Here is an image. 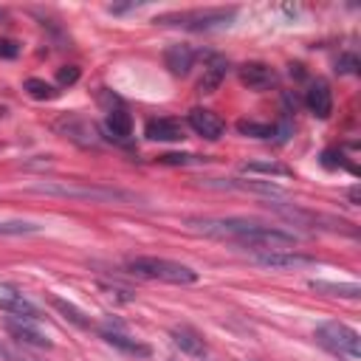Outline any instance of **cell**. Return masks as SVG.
Here are the masks:
<instances>
[{
  "instance_id": "obj_1",
  "label": "cell",
  "mask_w": 361,
  "mask_h": 361,
  "mask_svg": "<svg viewBox=\"0 0 361 361\" xmlns=\"http://www.w3.org/2000/svg\"><path fill=\"white\" fill-rule=\"evenodd\" d=\"M127 271L141 276V279H155V282H169V285H195L197 271H192L183 262L164 259V257H135L127 259Z\"/></svg>"
},
{
  "instance_id": "obj_2",
  "label": "cell",
  "mask_w": 361,
  "mask_h": 361,
  "mask_svg": "<svg viewBox=\"0 0 361 361\" xmlns=\"http://www.w3.org/2000/svg\"><path fill=\"white\" fill-rule=\"evenodd\" d=\"M237 20L234 6H214V8H195V11H180V14H161L155 17L158 25H180L186 31H217L228 28Z\"/></svg>"
},
{
  "instance_id": "obj_3",
  "label": "cell",
  "mask_w": 361,
  "mask_h": 361,
  "mask_svg": "<svg viewBox=\"0 0 361 361\" xmlns=\"http://www.w3.org/2000/svg\"><path fill=\"white\" fill-rule=\"evenodd\" d=\"M34 192L42 195H56V197H82V200H99V203H113V200H135V195L113 186H73V183H34Z\"/></svg>"
},
{
  "instance_id": "obj_4",
  "label": "cell",
  "mask_w": 361,
  "mask_h": 361,
  "mask_svg": "<svg viewBox=\"0 0 361 361\" xmlns=\"http://www.w3.org/2000/svg\"><path fill=\"white\" fill-rule=\"evenodd\" d=\"M316 341L344 358H361V338L353 327L341 324V322H324L316 327Z\"/></svg>"
},
{
  "instance_id": "obj_5",
  "label": "cell",
  "mask_w": 361,
  "mask_h": 361,
  "mask_svg": "<svg viewBox=\"0 0 361 361\" xmlns=\"http://www.w3.org/2000/svg\"><path fill=\"white\" fill-rule=\"evenodd\" d=\"M54 130H56L59 135H65L68 141L79 144V147H99V133H96V124H93L90 118H85V116L68 113V116H62V118L54 124Z\"/></svg>"
},
{
  "instance_id": "obj_6",
  "label": "cell",
  "mask_w": 361,
  "mask_h": 361,
  "mask_svg": "<svg viewBox=\"0 0 361 361\" xmlns=\"http://www.w3.org/2000/svg\"><path fill=\"white\" fill-rule=\"evenodd\" d=\"M0 310H6L8 316H14L20 322H31V324H39L42 322L39 307L28 296H23L14 285H0Z\"/></svg>"
},
{
  "instance_id": "obj_7",
  "label": "cell",
  "mask_w": 361,
  "mask_h": 361,
  "mask_svg": "<svg viewBox=\"0 0 361 361\" xmlns=\"http://www.w3.org/2000/svg\"><path fill=\"white\" fill-rule=\"evenodd\" d=\"M254 259H257L262 268H271V271H296V268H310V265L319 262L316 257L299 254V251H293V248H288V251H257Z\"/></svg>"
},
{
  "instance_id": "obj_8",
  "label": "cell",
  "mask_w": 361,
  "mask_h": 361,
  "mask_svg": "<svg viewBox=\"0 0 361 361\" xmlns=\"http://www.w3.org/2000/svg\"><path fill=\"white\" fill-rule=\"evenodd\" d=\"M99 333H102V338L110 344V347H116L118 353H127V355H135V358H147L152 350L147 347V344H141L138 338H133V336H127L124 333V327L121 324H104V327H99Z\"/></svg>"
},
{
  "instance_id": "obj_9",
  "label": "cell",
  "mask_w": 361,
  "mask_h": 361,
  "mask_svg": "<svg viewBox=\"0 0 361 361\" xmlns=\"http://www.w3.org/2000/svg\"><path fill=\"white\" fill-rule=\"evenodd\" d=\"M186 121H189V127H192V130H195L200 138H206V141H217V138L226 133L223 118H220L217 113L206 110V107H192Z\"/></svg>"
},
{
  "instance_id": "obj_10",
  "label": "cell",
  "mask_w": 361,
  "mask_h": 361,
  "mask_svg": "<svg viewBox=\"0 0 361 361\" xmlns=\"http://www.w3.org/2000/svg\"><path fill=\"white\" fill-rule=\"evenodd\" d=\"M104 130L110 133V138H116L121 144L130 141V135H133V116L127 113V107L121 104V99H113V104L107 107Z\"/></svg>"
},
{
  "instance_id": "obj_11",
  "label": "cell",
  "mask_w": 361,
  "mask_h": 361,
  "mask_svg": "<svg viewBox=\"0 0 361 361\" xmlns=\"http://www.w3.org/2000/svg\"><path fill=\"white\" fill-rule=\"evenodd\" d=\"M144 135L149 141H183L186 133H183V124L172 116H158V118H149L144 124Z\"/></svg>"
},
{
  "instance_id": "obj_12",
  "label": "cell",
  "mask_w": 361,
  "mask_h": 361,
  "mask_svg": "<svg viewBox=\"0 0 361 361\" xmlns=\"http://www.w3.org/2000/svg\"><path fill=\"white\" fill-rule=\"evenodd\" d=\"M237 73H240V82L248 85L251 90H268L276 85V71L265 62H245Z\"/></svg>"
},
{
  "instance_id": "obj_13",
  "label": "cell",
  "mask_w": 361,
  "mask_h": 361,
  "mask_svg": "<svg viewBox=\"0 0 361 361\" xmlns=\"http://www.w3.org/2000/svg\"><path fill=\"white\" fill-rule=\"evenodd\" d=\"M206 186L240 189V192H254V195H265V197H285V192L276 183H271V180H240V178H228V180H206Z\"/></svg>"
},
{
  "instance_id": "obj_14",
  "label": "cell",
  "mask_w": 361,
  "mask_h": 361,
  "mask_svg": "<svg viewBox=\"0 0 361 361\" xmlns=\"http://www.w3.org/2000/svg\"><path fill=\"white\" fill-rule=\"evenodd\" d=\"M305 104H307V110H310L316 118H327V116L333 113V93H330L327 82L316 79V82L305 90Z\"/></svg>"
},
{
  "instance_id": "obj_15",
  "label": "cell",
  "mask_w": 361,
  "mask_h": 361,
  "mask_svg": "<svg viewBox=\"0 0 361 361\" xmlns=\"http://www.w3.org/2000/svg\"><path fill=\"white\" fill-rule=\"evenodd\" d=\"M164 65L169 68L172 76H186L195 68V51L183 42H175L164 51Z\"/></svg>"
},
{
  "instance_id": "obj_16",
  "label": "cell",
  "mask_w": 361,
  "mask_h": 361,
  "mask_svg": "<svg viewBox=\"0 0 361 361\" xmlns=\"http://www.w3.org/2000/svg\"><path fill=\"white\" fill-rule=\"evenodd\" d=\"M226 73H228V62H226V56H209V62H206V68H203V76H200V82H197V93H203V96H209V93H214L217 87H220V82L226 79Z\"/></svg>"
},
{
  "instance_id": "obj_17",
  "label": "cell",
  "mask_w": 361,
  "mask_h": 361,
  "mask_svg": "<svg viewBox=\"0 0 361 361\" xmlns=\"http://www.w3.org/2000/svg\"><path fill=\"white\" fill-rule=\"evenodd\" d=\"M6 330H8V336L17 341V344H25V347H51V341L31 324V322H20V319H8L6 322Z\"/></svg>"
},
{
  "instance_id": "obj_18",
  "label": "cell",
  "mask_w": 361,
  "mask_h": 361,
  "mask_svg": "<svg viewBox=\"0 0 361 361\" xmlns=\"http://www.w3.org/2000/svg\"><path fill=\"white\" fill-rule=\"evenodd\" d=\"M172 341H175V347H180L186 355H195V358H203V355L209 353V347H206L203 336H200L197 330L186 327V324L172 327Z\"/></svg>"
},
{
  "instance_id": "obj_19",
  "label": "cell",
  "mask_w": 361,
  "mask_h": 361,
  "mask_svg": "<svg viewBox=\"0 0 361 361\" xmlns=\"http://www.w3.org/2000/svg\"><path fill=\"white\" fill-rule=\"evenodd\" d=\"M310 288L316 293H327V296H341V299H358L361 296V288L355 282H324V279H313Z\"/></svg>"
},
{
  "instance_id": "obj_20",
  "label": "cell",
  "mask_w": 361,
  "mask_h": 361,
  "mask_svg": "<svg viewBox=\"0 0 361 361\" xmlns=\"http://www.w3.org/2000/svg\"><path fill=\"white\" fill-rule=\"evenodd\" d=\"M243 172L248 175H274V178H290L293 172L285 166V164H276V161H245L243 164Z\"/></svg>"
},
{
  "instance_id": "obj_21",
  "label": "cell",
  "mask_w": 361,
  "mask_h": 361,
  "mask_svg": "<svg viewBox=\"0 0 361 361\" xmlns=\"http://www.w3.org/2000/svg\"><path fill=\"white\" fill-rule=\"evenodd\" d=\"M25 93L31 96V99H37V102H51V99H56L59 96V90H56V85H51V82H45V79H25Z\"/></svg>"
},
{
  "instance_id": "obj_22",
  "label": "cell",
  "mask_w": 361,
  "mask_h": 361,
  "mask_svg": "<svg viewBox=\"0 0 361 361\" xmlns=\"http://www.w3.org/2000/svg\"><path fill=\"white\" fill-rule=\"evenodd\" d=\"M237 130L243 135H251V138H274L276 135L274 124H259V121H237Z\"/></svg>"
},
{
  "instance_id": "obj_23",
  "label": "cell",
  "mask_w": 361,
  "mask_h": 361,
  "mask_svg": "<svg viewBox=\"0 0 361 361\" xmlns=\"http://www.w3.org/2000/svg\"><path fill=\"white\" fill-rule=\"evenodd\" d=\"M51 305H54L59 313H65V319H71L73 324H79V327H90V319H85V313L76 310L71 302H65V299H51Z\"/></svg>"
},
{
  "instance_id": "obj_24",
  "label": "cell",
  "mask_w": 361,
  "mask_h": 361,
  "mask_svg": "<svg viewBox=\"0 0 361 361\" xmlns=\"http://www.w3.org/2000/svg\"><path fill=\"white\" fill-rule=\"evenodd\" d=\"M158 161L161 164H180V166H186V164H200V161H206V158H200V155H192V152H166V155H158Z\"/></svg>"
},
{
  "instance_id": "obj_25",
  "label": "cell",
  "mask_w": 361,
  "mask_h": 361,
  "mask_svg": "<svg viewBox=\"0 0 361 361\" xmlns=\"http://www.w3.org/2000/svg\"><path fill=\"white\" fill-rule=\"evenodd\" d=\"M336 73H358V56L355 54H341L336 59Z\"/></svg>"
},
{
  "instance_id": "obj_26",
  "label": "cell",
  "mask_w": 361,
  "mask_h": 361,
  "mask_svg": "<svg viewBox=\"0 0 361 361\" xmlns=\"http://www.w3.org/2000/svg\"><path fill=\"white\" fill-rule=\"evenodd\" d=\"M17 54H20V42L8 39V37H0V59H14Z\"/></svg>"
},
{
  "instance_id": "obj_27",
  "label": "cell",
  "mask_w": 361,
  "mask_h": 361,
  "mask_svg": "<svg viewBox=\"0 0 361 361\" xmlns=\"http://www.w3.org/2000/svg\"><path fill=\"white\" fill-rule=\"evenodd\" d=\"M76 79H79V68L76 65H65V68L56 71V82L59 85H73Z\"/></svg>"
},
{
  "instance_id": "obj_28",
  "label": "cell",
  "mask_w": 361,
  "mask_h": 361,
  "mask_svg": "<svg viewBox=\"0 0 361 361\" xmlns=\"http://www.w3.org/2000/svg\"><path fill=\"white\" fill-rule=\"evenodd\" d=\"M0 361H34V358H28L25 353H20V350H14V347L0 341Z\"/></svg>"
},
{
  "instance_id": "obj_29",
  "label": "cell",
  "mask_w": 361,
  "mask_h": 361,
  "mask_svg": "<svg viewBox=\"0 0 361 361\" xmlns=\"http://www.w3.org/2000/svg\"><path fill=\"white\" fill-rule=\"evenodd\" d=\"M338 164H341V152H338V149H324V152H322V166L336 169Z\"/></svg>"
},
{
  "instance_id": "obj_30",
  "label": "cell",
  "mask_w": 361,
  "mask_h": 361,
  "mask_svg": "<svg viewBox=\"0 0 361 361\" xmlns=\"http://www.w3.org/2000/svg\"><path fill=\"white\" fill-rule=\"evenodd\" d=\"M350 200H353V203H358V186H353V189H350Z\"/></svg>"
},
{
  "instance_id": "obj_31",
  "label": "cell",
  "mask_w": 361,
  "mask_h": 361,
  "mask_svg": "<svg viewBox=\"0 0 361 361\" xmlns=\"http://www.w3.org/2000/svg\"><path fill=\"white\" fill-rule=\"evenodd\" d=\"M3 20H8V8H0V23Z\"/></svg>"
}]
</instances>
